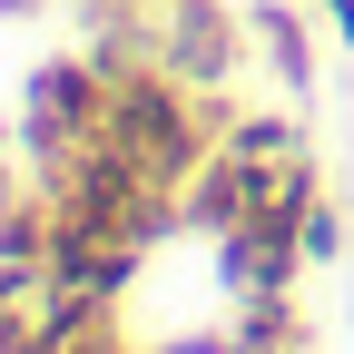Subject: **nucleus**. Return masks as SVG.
Masks as SVG:
<instances>
[{"instance_id":"20e7f679","label":"nucleus","mask_w":354,"mask_h":354,"mask_svg":"<svg viewBox=\"0 0 354 354\" xmlns=\"http://www.w3.org/2000/svg\"><path fill=\"white\" fill-rule=\"evenodd\" d=\"M295 276H305V236L276 227V216H246V227L216 236V286H227V305H246V295H295Z\"/></svg>"},{"instance_id":"f3484780","label":"nucleus","mask_w":354,"mask_h":354,"mask_svg":"<svg viewBox=\"0 0 354 354\" xmlns=\"http://www.w3.org/2000/svg\"><path fill=\"white\" fill-rule=\"evenodd\" d=\"M128 354H138V344H128Z\"/></svg>"},{"instance_id":"f03ea898","label":"nucleus","mask_w":354,"mask_h":354,"mask_svg":"<svg viewBox=\"0 0 354 354\" xmlns=\"http://www.w3.org/2000/svg\"><path fill=\"white\" fill-rule=\"evenodd\" d=\"M99 128H109V69L88 50H59L20 79V167L30 177H59Z\"/></svg>"},{"instance_id":"9d476101","label":"nucleus","mask_w":354,"mask_h":354,"mask_svg":"<svg viewBox=\"0 0 354 354\" xmlns=\"http://www.w3.org/2000/svg\"><path fill=\"white\" fill-rule=\"evenodd\" d=\"M216 148H236V158H286V148H305V118L295 109H227V138Z\"/></svg>"},{"instance_id":"1a4fd4ad","label":"nucleus","mask_w":354,"mask_h":354,"mask_svg":"<svg viewBox=\"0 0 354 354\" xmlns=\"http://www.w3.org/2000/svg\"><path fill=\"white\" fill-rule=\"evenodd\" d=\"M227 335L246 354H315V325L295 315V295H246L236 315H227Z\"/></svg>"},{"instance_id":"6e6552de","label":"nucleus","mask_w":354,"mask_h":354,"mask_svg":"<svg viewBox=\"0 0 354 354\" xmlns=\"http://www.w3.org/2000/svg\"><path fill=\"white\" fill-rule=\"evenodd\" d=\"M30 354H128V344H118V305L59 286L50 315H39V335H30Z\"/></svg>"},{"instance_id":"9b49d317","label":"nucleus","mask_w":354,"mask_h":354,"mask_svg":"<svg viewBox=\"0 0 354 354\" xmlns=\"http://www.w3.org/2000/svg\"><path fill=\"white\" fill-rule=\"evenodd\" d=\"M295 236H305V266H344V207L315 197V207L295 216Z\"/></svg>"},{"instance_id":"2eb2a0df","label":"nucleus","mask_w":354,"mask_h":354,"mask_svg":"<svg viewBox=\"0 0 354 354\" xmlns=\"http://www.w3.org/2000/svg\"><path fill=\"white\" fill-rule=\"evenodd\" d=\"M30 10H39V0H0V20H30Z\"/></svg>"},{"instance_id":"7ed1b4c3","label":"nucleus","mask_w":354,"mask_h":354,"mask_svg":"<svg viewBox=\"0 0 354 354\" xmlns=\"http://www.w3.org/2000/svg\"><path fill=\"white\" fill-rule=\"evenodd\" d=\"M246 50H256V20L236 0H148V59L187 79L197 99H236Z\"/></svg>"},{"instance_id":"0eeeda50","label":"nucleus","mask_w":354,"mask_h":354,"mask_svg":"<svg viewBox=\"0 0 354 354\" xmlns=\"http://www.w3.org/2000/svg\"><path fill=\"white\" fill-rule=\"evenodd\" d=\"M246 20H256V50L276 69V88L305 99V88H315V20H305L295 0H246Z\"/></svg>"},{"instance_id":"4468645a","label":"nucleus","mask_w":354,"mask_h":354,"mask_svg":"<svg viewBox=\"0 0 354 354\" xmlns=\"http://www.w3.org/2000/svg\"><path fill=\"white\" fill-rule=\"evenodd\" d=\"M79 10H148V0H79Z\"/></svg>"},{"instance_id":"f257e3e1","label":"nucleus","mask_w":354,"mask_h":354,"mask_svg":"<svg viewBox=\"0 0 354 354\" xmlns=\"http://www.w3.org/2000/svg\"><path fill=\"white\" fill-rule=\"evenodd\" d=\"M227 109L236 99H197L187 79H167L148 59V69H118L109 79V128H99V138L128 148L158 187H187V177L216 158V138H227Z\"/></svg>"},{"instance_id":"f8f14e48","label":"nucleus","mask_w":354,"mask_h":354,"mask_svg":"<svg viewBox=\"0 0 354 354\" xmlns=\"http://www.w3.org/2000/svg\"><path fill=\"white\" fill-rule=\"evenodd\" d=\"M148 354H246L227 325H207V335H177V344H148Z\"/></svg>"},{"instance_id":"423d86ee","label":"nucleus","mask_w":354,"mask_h":354,"mask_svg":"<svg viewBox=\"0 0 354 354\" xmlns=\"http://www.w3.org/2000/svg\"><path fill=\"white\" fill-rule=\"evenodd\" d=\"M256 216V158H236V148H216L187 187H177V236H227V227H246Z\"/></svg>"},{"instance_id":"ddd939ff","label":"nucleus","mask_w":354,"mask_h":354,"mask_svg":"<svg viewBox=\"0 0 354 354\" xmlns=\"http://www.w3.org/2000/svg\"><path fill=\"white\" fill-rule=\"evenodd\" d=\"M315 10L335 20V39H344V59H354V0H315Z\"/></svg>"},{"instance_id":"39448f33","label":"nucleus","mask_w":354,"mask_h":354,"mask_svg":"<svg viewBox=\"0 0 354 354\" xmlns=\"http://www.w3.org/2000/svg\"><path fill=\"white\" fill-rule=\"evenodd\" d=\"M138 266H148V246L138 236H118V227H79V216H59V236H50V276L69 286V295H128L138 286Z\"/></svg>"},{"instance_id":"dca6fc26","label":"nucleus","mask_w":354,"mask_h":354,"mask_svg":"<svg viewBox=\"0 0 354 354\" xmlns=\"http://www.w3.org/2000/svg\"><path fill=\"white\" fill-rule=\"evenodd\" d=\"M0 354H20V344H10V335H0Z\"/></svg>"}]
</instances>
